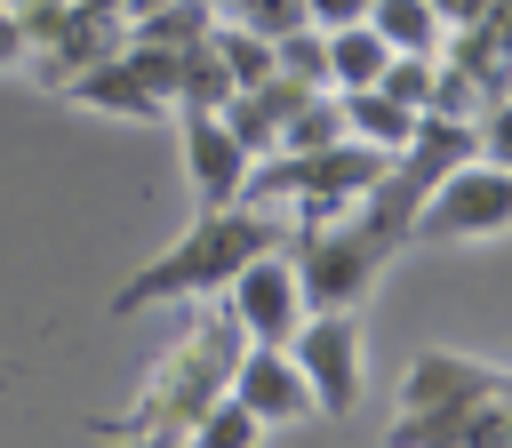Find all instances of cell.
I'll use <instances>...</instances> for the list:
<instances>
[{
  "label": "cell",
  "mask_w": 512,
  "mask_h": 448,
  "mask_svg": "<svg viewBox=\"0 0 512 448\" xmlns=\"http://www.w3.org/2000/svg\"><path fill=\"white\" fill-rule=\"evenodd\" d=\"M240 328H232V312H208L160 368H152V384L128 400V416H96L88 432L96 440H112V448H184V432H192V416L232 384V360H240Z\"/></svg>",
  "instance_id": "cell-1"
},
{
  "label": "cell",
  "mask_w": 512,
  "mask_h": 448,
  "mask_svg": "<svg viewBox=\"0 0 512 448\" xmlns=\"http://www.w3.org/2000/svg\"><path fill=\"white\" fill-rule=\"evenodd\" d=\"M264 248H288V224L272 216V208H200V224L168 248V256H152L136 280H120L112 288V312L128 320V312H152V304H168V296H216L248 256H264Z\"/></svg>",
  "instance_id": "cell-2"
},
{
  "label": "cell",
  "mask_w": 512,
  "mask_h": 448,
  "mask_svg": "<svg viewBox=\"0 0 512 448\" xmlns=\"http://www.w3.org/2000/svg\"><path fill=\"white\" fill-rule=\"evenodd\" d=\"M384 168H392L384 144L336 136V144H320V152H264V160H248L240 200H248V208H280V200H288V208H304V224H320V216L352 208Z\"/></svg>",
  "instance_id": "cell-3"
},
{
  "label": "cell",
  "mask_w": 512,
  "mask_h": 448,
  "mask_svg": "<svg viewBox=\"0 0 512 448\" xmlns=\"http://www.w3.org/2000/svg\"><path fill=\"white\" fill-rule=\"evenodd\" d=\"M392 248H408V240H400L392 224H376L360 200H352V216L336 208V216L304 224V232H296V288H304V312H352V304L368 296V280L384 272Z\"/></svg>",
  "instance_id": "cell-4"
},
{
  "label": "cell",
  "mask_w": 512,
  "mask_h": 448,
  "mask_svg": "<svg viewBox=\"0 0 512 448\" xmlns=\"http://www.w3.org/2000/svg\"><path fill=\"white\" fill-rule=\"evenodd\" d=\"M512 224V168L504 160H456L408 216V240H488Z\"/></svg>",
  "instance_id": "cell-5"
},
{
  "label": "cell",
  "mask_w": 512,
  "mask_h": 448,
  "mask_svg": "<svg viewBox=\"0 0 512 448\" xmlns=\"http://www.w3.org/2000/svg\"><path fill=\"white\" fill-rule=\"evenodd\" d=\"M280 352H288L296 376L312 384V408L352 416V400H360V320H352V312H304Z\"/></svg>",
  "instance_id": "cell-6"
},
{
  "label": "cell",
  "mask_w": 512,
  "mask_h": 448,
  "mask_svg": "<svg viewBox=\"0 0 512 448\" xmlns=\"http://www.w3.org/2000/svg\"><path fill=\"white\" fill-rule=\"evenodd\" d=\"M216 296H224V312H232V328H240L248 344H288V328L304 320V288H296V264H288L280 248L248 256Z\"/></svg>",
  "instance_id": "cell-7"
},
{
  "label": "cell",
  "mask_w": 512,
  "mask_h": 448,
  "mask_svg": "<svg viewBox=\"0 0 512 448\" xmlns=\"http://www.w3.org/2000/svg\"><path fill=\"white\" fill-rule=\"evenodd\" d=\"M224 392H232L256 424H304V416H312V384L296 376V360H288L280 344H240Z\"/></svg>",
  "instance_id": "cell-8"
},
{
  "label": "cell",
  "mask_w": 512,
  "mask_h": 448,
  "mask_svg": "<svg viewBox=\"0 0 512 448\" xmlns=\"http://www.w3.org/2000/svg\"><path fill=\"white\" fill-rule=\"evenodd\" d=\"M120 40H128L120 8H80V0H72V16L56 24V40H48V48H32L24 64H32V80H40V88H64L72 72H88V64L120 56Z\"/></svg>",
  "instance_id": "cell-9"
},
{
  "label": "cell",
  "mask_w": 512,
  "mask_h": 448,
  "mask_svg": "<svg viewBox=\"0 0 512 448\" xmlns=\"http://www.w3.org/2000/svg\"><path fill=\"white\" fill-rule=\"evenodd\" d=\"M176 136H184L192 200H200V208H232V200H240V176H248V152L232 144V128H224L216 112H176Z\"/></svg>",
  "instance_id": "cell-10"
},
{
  "label": "cell",
  "mask_w": 512,
  "mask_h": 448,
  "mask_svg": "<svg viewBox=\"0 0 512 448\" xmlns=\"http://www.w3.org/2000/svg\"><path fill=\"white\" fill-rule=\"evenodd\" d=\"M480 392H504V368L464 360V352H416L408 384H400V416L408 408H456V400H480Z\"/></svg>",
  "instance_id": "cell-11"
},
{
  "label": "cell",
  "mask_w": 512,
  "mask_h": 448,
  "mask_svg": "<svg viewBox=\"0 0 512 448\" xmlns=\"http://www.w3.org/2000/svg\"><path fill=\"white\" fill-rule=\"evenodd\" d=\"M56 96H72V104H96V112H128V120H168V104L128 72V56H104V64H88V72H72Z\"/></svg>",
  "instance_id": "cell-12"
},
{
  "label": "cell",
  "mask_w": 512,
  "mask_h": 448,
  "mask_svg": "<svg viewBox=\"0 0 512 448\" xmlns=\"http://www.w3.org/2000/svg\"><path fill=\"white\" fill-rule=\"evenodd\" d=\"M392 56H440V16H432V0H368V16H360Z\"/></svg>",
  "instance_id": "cell-13"
},
{
  "label": "cell",
  "mask_w": 512,
  "mask_h": 448,
  "mask_svg": "<svg viewBox=\"0 0 512 448\" xmlns=\"http://www.w3.org/2000/svg\"><path fill=\"white\" fill-rule=\"evenodd\" d=\"M328 96H336L344 136H360V144L400 152V144H408V128H416V112H400V104H392V96H376V88H328Z\"/></svg>",
  "instance_id": "cell-14"
},
{
  "label": "cell",
  "mask_w": 512,
  "mask_h": 448,
  "mask_svg": "<svg viewBox=\"0 0 512 448\" xmlns=\"http://www.w3.org/2000/svg\"><path fill=\"white\" fill-rule=\"evenodd\" d=\"M320 48H328V88H376V72L392 56L368 24H336V32H320Z\"/></svg>",
  "instance_id": "cell-15"
},
{
  "label": "cell",
  "mask_w": 512,
  "mask_h": 448,
  "mask_svg": "<svg viewBox=\"0 0 512 448\" xmlns=\"http://www.w3.org/2000/svg\"><path fill=\"white\" fill-rule=\"evenodd\" d=\"M232 96V80H224V64H216V48L208 40H192V48H176V112H216Z\"/></svg>",
  "instance_id": "cell-16"
},
{
  "label": "cell",
  "mask_w": 512,
  "mask_h": 448,
  "mask_svg": "<svg viewBox=\"0 0 512 448\" xmlns=\"http://www.w3.org/2000/svg\"><path fill=\"white\" fill-rule=\"evenodd\" d=\"M208 24H216V8H208V0H160V8H144V16L128 24V40H152V48H192V40H208Z\"/></svg>",
  "instance_id": "cell-17"
},
{
  "label": "cell",
  "mask_w": 512,
  "mask_h": 448,
  "mask_svg": "<svg viewBox=\"0 0 512 448\" xmlns=\"http://www.w3.org/2000/svg\"><path fill=\"white\" fill-rule=\"evenodd\" d=\"M208 48H216V64H224V80L232 88H256V80H272V40H256V32H240V24H208Z\"/></svg>",
  "instance_id": "cell-18"
},
{
  "label": "cell",
  "mask_w": 512,
  "mask_h": 448,
  "mask_svg": "<svg viewBox=\"0 0 512 448\" xmlns=\"http://www.w3.org/2000/svg\"><path fill=\"white\" fill-rule=\"evenodd\" d=\"M264 440V424L232 400V392H216L200 416H192V432H184V448H256Z\"/></svg>",
  "instance_id": "cell-19"
},
{
  "label": "cell",
  "mask_w": 512,
  "mask_h": 448,
  "mask_svg": "<svg viewBox=\"0 0 512 448\" xmlns=\"http://www.w3.org/2000/svg\"><path fill=\"white\" fill-rule=\"evenodd\" d=\"M336 136H344V120H336V96L320 88V96H304V104L280 120L272 152H320V144H336Z\"/></svg>",
  "instance_id": "cell-20"
},
{
  "label": "cell",
  "mask_w": 512,
  "mask_h": 448,
  "mask_svg": "<svg viewBox=\"0 0 512 448\" xmlns=\"http://www.w3.org/2000/svg\"><path fill=\"white\" fill-rule=\"evenodd\" d=\"M432 56H384V72H376V96H392L400 112H432Z\"/></svg>",
  "instance_id": "cell-21"
},
{
  "label": "cell",
  "mask_w": 512,
  "mask_h": 448,
  "mask_svg": "<svg viewBox=\"0 0 512 448\" xmlns=\"http://www.w3.org/2000/svg\"><path fill=\"white\" fill-rule=\"evenodd\" d=\"M272 72H288V80H304V88H328V48H320V32H312V24L280 32V40H272Z\"/></svg>",
  "instance_id": "cell-22"
},
{
  "label": "cell",
  "mask_w": 512,
  "mask_h": 448,
  "mask_svg": "<svg viewBox=\"0 0 512 448\" xmlns=\"http://www.w3.org/2000/svg\"><path fill=\"white\" fill-rule=\"evenodd\" d=\"M216 16L240 24V32H256V40H280V32L304 24V0H216Z\"/></svg>",
  "instance_id": "cell-23"
},
{
  "label": "cell",
  "mask_w": 512,
  "mask_h": 448,
  "mask_svg": "<svg viewBox=\"0 0 512 448\" xmlns=\"http://www.w3.org/2000/svg\"><path fill=\"white\" fill-rule=\"evenodd\" d=\"M360 16H368V0H304L312 32H336V24H360Z\"/></svg>",
  "instance_id": "cell-24"
},
{
  "label": "cell",
  "mask_w": 512,
  "mask_h": 448,
  "mask_svg": "<svg viewBox=\"0 0 512 448\" xmlns=\"http://www.w3.org/2000/svg\"><path fill=\"white\" fill-rule=\"evenodd\" d=\"M480 8H496V0H432V16H440V24H448V32H456V24H472V16H480Z\"/></svg>",
  "instance_id": "cell-25"
},
{
  "label": "cell",
  "mask_w": 512,
  "mask_h": 448,
  "mask_svg": "<svg viewBox=\"0 0 512 448\" xmlns=\"http://www.w3.org/2000/svg\"><path fill=\"white\" fill-rule=\"evenodd\" d=\"M0 64H24V32H16V8L0 0Z\"/></svg>",
  "instance_id": "cell-26"
},
{
  "label": "cell",
  "mask_w": 512,
  "mask_h": 448,
  "mask_svg": "<svg viewBox=\"0 0 512 448\" xmlns=\"http://www.w3.org/2000/svg\"><path fill=\"white\" fill-rule=\"evenodd\" d=\"M80 8H120V0H80Z\"/></svg>",
  "instance_id": "cell-27"
}]
</instances>
